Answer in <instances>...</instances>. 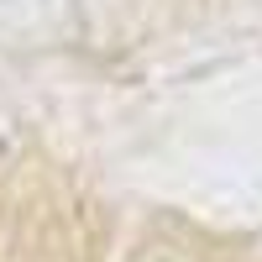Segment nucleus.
Segmentation results:
<instances>
[{
	"mask_svg": "<svg viewBox=\"0 0 262 262\" xmlns=\"http://www.w3.org/2000/svg\"><path fill=\"white\" fill-rule=\"evenodd\" d=\"M126 262H262V247L231 231L194 226L184 215H158L131 242Z\"/></svg>",
	"mask_w": 262,
	"mask_h": 262,
	"instance_id": "obj_1",
	"label": "nucleus"
}]
</instances>
